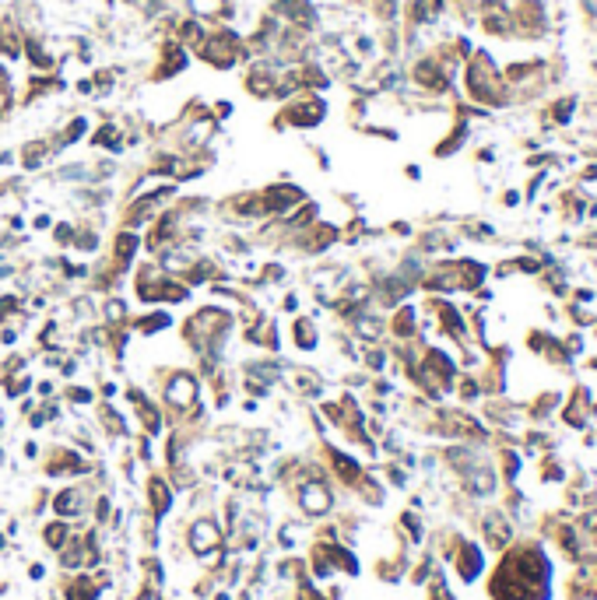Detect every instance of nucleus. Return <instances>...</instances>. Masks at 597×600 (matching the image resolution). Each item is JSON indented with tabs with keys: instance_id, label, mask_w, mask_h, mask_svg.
<instances>
[{
	"instance_id": "nucleus-20",
	"label": "nucleus",
	"mask_w": 597,
	"mask_h": 600,
	"mask_svg": "<svg viewBox=\"0 0 597 600\" xmlns=\"http://www.w3.org/2000/svg\"><path fill=\"white\" fill-rule=\"evenodd\" d=\"M573 243H576V250H583V253H597V225L587 228V232H580Z\"/></svg>"
},
{
	"instance_id": "nucleus-27",
	"label": "nucleus",
	"mask_w": 597,
	"mask_h": 600,
	"mask_svg": "<svg viewBox=\"0 0 597 600\" xmlns=\"http://www.w3.org/2000/svg\"><path fill=\"white\" fill-rule=\"evenodd\" d=\"M14 162H18L14 152H0V165H14Z\"/></svg>"
},
{
	"instance_id": "nucleus-25",
	"label": "nucleus",
	"mask_w": 597,
	"mask_h": 600,
	"mask_svg": "<svg viewBox=\"0 0 597 600\" xmlns=\"http://www.w3.org/2000/svg\"><path fill=\"white\" fill-rule=\"evenodd\" d=\"M404 176L411 179V183H418V179H422V165H404Z\"/></svg>"
},
{
	"instance_id": "nucleus-22",
	"label": "nucleus",
	"mask_w": 597,
	"mask_h": 600,
	"mask_svg": "<svg viewBox=\"0 0 597 600\" xmlns=\"http://www.w3.org/2000/svg\"><path fill=\"white\" fill-rule=\"evenodd\" d=\"M524 204V193L520 190H506L502 193V207H520Z\"/></svg>"
},
{
	"instance_id": "nucleus-4",
	"label": "nucleus",
	"mask_w": 597,
	"mask_h": 600,
	"mask_svg": "<svg viewBox=\"0 0 597 600\" xmlns=\"http://www.w3.org/2000/svg\"><path fill=\"white\" fill-rule=\"evenodd\" d=\"M137 253H141V232L137 228H119V232H113V267L119 274H127L130 267H134V260H137Z\"/></svg>"
},
{
	"instance_id": "nucleus-10",
	"label": "nucleus",
	"mask_w": 597,
	"mask_h": 600,
	"mask_svg": "<svg viewBox=\"0 0 597 600\" xmlns=\"http://www.w3.org/2000/svg\"><path fill=\"white\" fill-rule=\"evenodd\" d=\"M187 8L194 18H207V21H225L232 18V0H187Z\"/></svg>"
},
{
	"instance_id": "nucleus-8",
	"label": "nucleus",
	"mask_w": 597,
	"mask_h": 600,
	"mask_svg": "<svg viewBox=\"0 0 597 600\" xmlns=\"http://www.w3.org/2000/svg\"><path fill=\"white\" fill-rule=\"evenodd\" d=\"M288 334H292V344L303 348V351H316V344H320V330H316L313 316H295Z\"/></svg>"
},
{
	"instance_id": "nucleus-13",
	"label": "nucleus",
	"mask_w": 597,
	"mask_h": 600,
	"mask_svg": "<svg viewBox=\"0 0 597 600\" xmlns=\"http://www.w3.org/2000/svg\"><path fill=\"white\" fill-rule=\"evenodd\" d=\"M124 134H119V127L116 123H102L95 134H92V147H102V152H109V155H119L124 152Z\"/></svg>"
},
{
	"instance_id": "nucleus-7",
	"label": "nucleus",
	"mask_w": 597,
	"mask_h": 600,
	"mask_svg": "<svg viewBox=\"0 0 597 600\" xmlns=\"http://www.w3.org/2000/svg\"><path fill=\"white\" fill-rule=\"evenodd\" d=\"M467 141H471V119L454 116V127L446 130V137H443V141H436L432 155H436V158H450V155H457V152H460V147H467Z\"/></svg>"
},
{
	"instance_id": "nucleus-9",
	"label": "nucleus",
	"mask_w": 597,
	"mask_h": 600,
	"mask_svg": "<svg viewBox=\"0 0 597 600\" xmlns=\"http://www.w3.org/2000/svg\"><path fill=\"white\" fill-rule=\"evenodd\" d=\"M49 158H53V144H49L46 137H39V141H28V144L21 147V155H18V162H21V169H25V172L43 169Z\"/></svg>"
},
{
	"instance_id": "nucleus-19",
	"label": "nucleus",
	"mask_w": 597,
	"mask_h": 600,
	"mask_svg": "<svg viewBox=\"0 0 597 600\" xmlns=\"http://www.w3.org/2000/svg\"><path fill=\"white\" fill-rule=\"evenodd\" d=\"M74 228H78V225H71V221H56V225H53V243L64 246V250H71V246H74Z\"/></svg>"
},
{
	"instance_id": "nucleus-3",
	"label": "nucleus",
	"mask_w": 597,
	"mask_h": 600,
	"mask_svg": "<svg viewBox=\"0 0 597 600\" xmlns=\"http://www.w3.org/2000/svg\"><path fill=\"white\" fill-rule=\"evenodd\" d=\"M327 116V102L316 95V92H303V95H292L288 106L278 112V123L274 127H298V130H313L323 123Z\"/></svg>"
},
{
	"instance_id": "nucleus-21",
	"label": "nucleus",
	"mask_w": 597,
	"mask_h": 600,
	"mask_svg": "<svg viewBox=\"0 0 597 600\" xmlns=\"http://www.w3.org/2000/svg\"><path fill=\"white\" fill-rule=\"evenodd\" d=\"M386 232L397 235V239H411L414 235V225L411 221H390V225H386Z\"/></svg>"
},
{
	"instance_id": "nucleus-14",
	"label": "nucleus",
	"mask_w": 597,
	"mask_h": 600,
	"mask_svg": "<svg viewBox=\"0 0 597 600\" xmlns=\"http://www.w3.org/2000/svg\"><path fill=\"white\" fill-rule=\"evenodd\" d=\"M99 246H102V235H99V228H95V225H78V228H74V246H71V250H81V253H99Z\"/></svg>"
},
{
	"instance_id": "nucleus-23",
	"label": "nucleus",
	"mask_w": 597,
	"mask_h": 600,
	"mask_svg": "<svg viewBox=\"0 0 597 600\" xmlns=\"http://www.w3.org/2000/svg\"><path fill=\"white\" fill-rule=\"evenodd\" d=\"M0 95H11V71L0 64Z\"/></svg>"
},
{
	"instance_id": "nucleus-17",
	"label": "nucleus",
	"mask_w": 597,
	"mask_h": 600,
	"mask_svg": "<svg viewBox=\"0 0 597 600\" xmlns=\"http://www.w3.org/2000/svg\"><path fill=\"white\" fill-rule=\"evenodd\" d=\"M102 316H106V323H109V326H124L130 313H127V302H124V298L109 295L106 302H102Z\"/></svg>"
},
{
	"instance_id": "nucleus-5",
	"label": "nucleus",
	"mask_w": 597,
	"mask_h": 600,
	"mask_svg": "<svg viewBox=\"0 0 597 600\" xmlns=\"http://www.w3.org/2000/svg\"><path fill=\"white\" fill-rule=\"evenodd\" d=\"M580 112V95H555L548 106H545V130H565L573 127V119Z\"/></svg>"
},
{
	"instance_id": "nucleus-12",
	"label": "nucleus",
	"mask_w": 597,
	"mask_h": 600,
	"mask_svg": "<svg viewBox=\"0 0 597 600\" xmlns=\"http://www.w3.org/2000/svg\"><path fill=\"white\" fill-rule=\"evenodd\" d=\"M172 323H176V320H172L169 309H152V313H144V316L134 320V330H137V334H144V337H152V334H162V330H169Z\"/></svg>"
},
{
	"instance_id": "nucleus-11",
	"label": "nucleus",
	"mask_w": 597,
	"mask_h": 600,
	"mask_svg": "<svg viewBox=\"0 0 597 600\" xmlns=\"http://www.w3.org/2000/svg\"><path fill=\"white\" fill-rule=\"evenodd\" d=\"M21 49H25V36L18 32V25L11 18H4V21H0V56H4V60H18Z\"/></svg>"
},
{
	"instance_id": "nucleus-24",
	"label": "nucleus",
	"mask_w": 597,
	"mask_h": 600,
	"mask_svg": "<svg viewBox=\"0 0 597 600\" xmlns=\"http://www.w3.org/2000/svg\"><path fill=\"white\" fill-rule=\"evenodd\" d=\"M478 162H482V165H489V162H495V147H482V152H478Z\"/></svg>"
},
{
	"instance_id": "nucleus-18",
	"label": "nucleus",
	"mask_w": 597,
	"mask_h": 600,
	"mask_svg": "<svg viewBox=\"0 0 597 600\" xmlns=\"http://www.w3.org/2000/svg\"><path fill=\"white\" fill-rule=\"evenodd\" d=\"M303 502H306V509H309V513H323V509L331 505V495H327L320 485H309V488L303 492Z\"/></svg>"
},
{
	"instance_id": "nucleus-16",
	"label": "nucleus",
	"mask_w": 597,
	"mask_h": 600,
	"mask_svg": "<svg viewBox=\"0 0 597 600\" xmlns=\"http://www.w3.org/2000/svg\"><path fill=\"white\" fill-rule=\"evenodd\" d=\"M194 548H197L200 555H207V551H215V548H218V533H215V527L207 523V520L194 527Z\"/></svg>"
},
{
	"instance_id": "nucleus-2",
	"label": "nucleus",
	"mask_w": 597,
	"mask_h": 600,
	"mask_svg": "<svg viewBox=\"0 0 597 600\" xmlns=\"http://www.w3.org/2000/svg\"><path fill=\"white\" fill-rule=\"evenodd\" d=\"M197 56L204 60V64L218 67V71H229V67H235L239 60L246 56V43L239 39L232 28H218V32H207V36L200 39Z\"/></svg>"
},
{
	"instance_id": "nucleus-26",
	"label": "nucleus",
	"mask_w": 597,
	"mask_h": 600,
	"mask_svg": "<svg viewBox=\"0 0 597 600\" xmlns=\"http://www.w3.org/2000/svg\"><path fill=\"white\" fill-rule=\"evenodd\" d=\"M32 225H36V228H49V225H53V218H49V215H36V218H32Z\"/></svg>"
},
{
	"instance_id": "nucleus-15",
	"label": "nucleus",
	"mask_w": 597,
	"mask_h": 600,
	"mask_svg": "<svg viewBox=\"0 0 597 600\" xmlns=\"http://www.w3.org/2000/svg\"><path fill=\"white\" fill-rule=\"evenodd\" d=\"M457 565H460V576L471 583L478 573H482V551H478L474 544H464V548H460V562H457Z\"/></svg>"
},
{
	"instance_id": "nucleus-6",
	"label": "nucleus",
	"mask_w": 597,
	"mask_h": 600,
	"mask_svg": "<svg viewBox=\"0 0 597 600\" xmlns=\"http://www.w3.org/2000/svg\"><path fill=\"white\" fill-rule=\"evenodd\" d=\"M274 11L292 28H303V32L316 28V8H313V0H274Z\"/></svg>"
},
{
	"instance_id": "nucleus-1",
	"label": "nucleus",
	"mask_w": 597,
	"mask_h": 600,
	"mask_svg": "<svg viewBox=\"0 0 597 600\" xmlns=\"http://www.w3.org/2000/svg\"><path fill=\"white\" fill-rule=\"evenodd\" d=\"M460 67H464V95L471 106H482L489 112L513 106V92L502 77L499 60L489 49H474Z\"/></svg>"
},
{
	"instance_id": "nucleus-28",
	"label": "nucleus",
	"mask_w": 597,
	"mask_h": 600,
	"mask_svg": "<svg viewBox=\"0 0 597 600\" xmlns=\"http://www.w3.org/2000/svg\"><path fill=\"white\" fill-rule=\"evenodd\" d=\"M590 334H594V337H597V320H594V326H590Z\"/></svg>"
}]
</instances>
